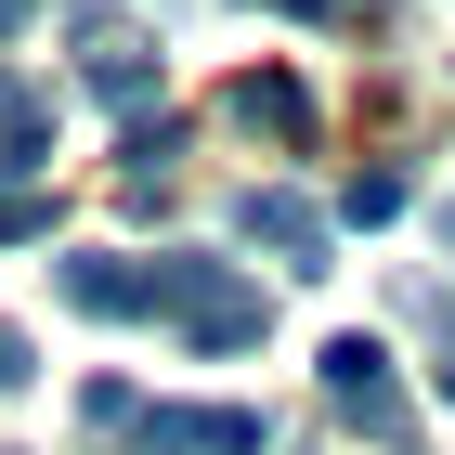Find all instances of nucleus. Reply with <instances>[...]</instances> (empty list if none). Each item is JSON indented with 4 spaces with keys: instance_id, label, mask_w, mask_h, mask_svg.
<instances>
[{
    "instance_id": "nucleus-8",
    "label": "nucleus",
    "mask_w": 455,
    "mask_h": 455,
    "mask_svg": "<svg viewBox=\"0 0 455 455\" xmlns=\"http://www.w3.org/2000/svg\"><path fill=\"white\" fill-rule=\"evenodd\" d=\"M39 143H52V105H39L27 78H0V170L27 182V170H39Z\"/></svg>"
},
{
    "instance_id": "nucleus-13",
    "label": "nucleus",
    "mask_w": 455,
    "mask_h": 455,
    "mask_svg": "<svg viewBox=\"0 0 455 455\" xmlns=\"http://www.w3.org/2000/svg\"><path fill=\"white\" fill-rule=\"evenodd\" d=\"M443 390H455V339H443Z\"/></svg>"
},
{
    "instance_id": "nucleus-3",
    "label": "nucleus",
    "mask_w": 455,
    "mask_h": 455,
    "mask_svg": "<svg viewBox=\"0 0 455 455\" xmlns=\"http://www.w3.org/2000/svg\"><path fill=\"white\" fill-rule=\"evenodd\" d=\"M52 286H66V299H78L92 325H143V313H170V286H156V260H105V247H92V260H66Z\"/></svg>"
},
{
    "instance_id": "nucleus-12",
    "label": "nucleus",
    "mask_w": 455,
    "mask_h": 455,
    "mask_svg": "<svg viewBox=\"0 0 455 455\" xmlns=\"http://www.w3.org/2000/svg\"><path fill=\"white\" fill-rule=\"evenodd\" d=\"M27 13H39V0H0V39H13V27H27Z\"/></svg>"
},
{
    "instance_id": "nucleus-7",
    "label": "nucleus",
    "mask_w": 455,
    "mask_h": 455,
    "mask_svg": "<svg viewBox=\"0 0 455 455\" xmlns=\"http://www.w3.org/2000/svg\"><path fill=\"white\" fill-rule=\"evenodd\" d=\"M235 117H247V131L313 143V92H299V78H235Z\"/></svg>"
},
{
    "instance_id": "nucleus-10",
    "label": "nucleus",
    "mask_w": 455,
    "mask_h": 455,
    "mask_svg": "<svg viewBox=\"0 0 455 455\" xmlns=\"http://www.w3.org/2000/svg\"><path fill=\"white\" fill-rule=\"evenodd\" d=\"M339 209H351V221H390V209H403V170H351Z\"/></svg>"
},
{
    "instance_id": "nucleus-5",
    "label": "nucleus",
    "mask_w": 455,
    "mask_h": 455,
    "mask_svg": "<svg viewBox=\"0 0 455 455\" xmlns=\"http://www.w3.org/2000/svg\"><path fill=\"white\" fill-rule=\"evenodd\" d=\"M325 403H339L351 429H390L403 403H390V351L378 339H325Z\"/></svg>"
},
{
    "instance_id": "nucleus-1",
    "label": "nucleus",
    "mask_w": 455,
    "mask_h": 455,
    "mask_svg": "<svg viewBox=\"0 0 455 455\" xmlns=\"http://www.w3.org/2000/svg\"><path fill=\"white\" fill-rule=\"evenodd\" d=\"M156 286H170V325H182L196 351H260V325H274L235 260H156Z\"/></svg>"
},
{
    "instance_id": "nucleus-9",
    "label": "nucleus",
    "mask_w": 455,
    "mask_h": 455,
    "mask_svg": "<svg viewBox=\"0 0 455 455\" xmlns=\"http://www.w3.org/2000/svg\"><path fill=\"white\" fill-rule=\"evenodd\" d=\"M117 156H131V182L156 196V182H170V156H182V131H170V117H131V143H117Z\"/></svg>"
},
{
    "instance_id": "nucleus-2",
    "label": "nucleus",
    "mask_w": 455,
    "mask_h": 455,
    "mask_svg": "<svg viewBox=\"0 0 455 455\" xmlns=\"http://www.w3.org/2000/svg\"><path fill=\"white\" fill-rule=\"evenodd\" d=\"M117 455H260V417H247V403H182V417L143 403V429Z\"/></svg>"
},
{
    "instance_id": "nucleus-4",
    "label": "nucleus",
    "mask_w": 455,
    "mask_h": 455,
    "mask_svg": "<svg viewBox=\"0 0 455 455\" xmlns=\"http://www.w3.org/2000/svg\"><path fill=\"white\" fill-rule=\"evenodd\" d=\"M235 235H247V247H286L299 274H325V247H339V221H325L313 196H286V182H260V196H235Z\"/></svg>"
},
{
    "instance_id": "nucleus-11",
    "label": "nucleus",
    "mask_w": 455,
    "mask_h": 455,
    "mask_svg": "<svg viewBox=\"0 0 455 455\" xmlns=\"http://www.w3.org/2000/svg\"><path fill=\"white\" fill-rule=\"evenodd\" d=\"M27 364H39V351H27V325H0V390H27Z\"/></svg>"
},
{
    "instance_id": "nucleus-6",
    "label": "nucleus",
    "mask_w": 455,
    "mask_h": 455,
    "mask_svg": "<svg viewBox=\"0 0 455 455\" xmlns=\"http://www.w3.org/2000/svg\"><path fill=\"white\" fill-rule=\"evenodd\" d=\"M78 78H92V105L156 117V52H143V39H78Z\"/></svg>"
}]
</instances>
